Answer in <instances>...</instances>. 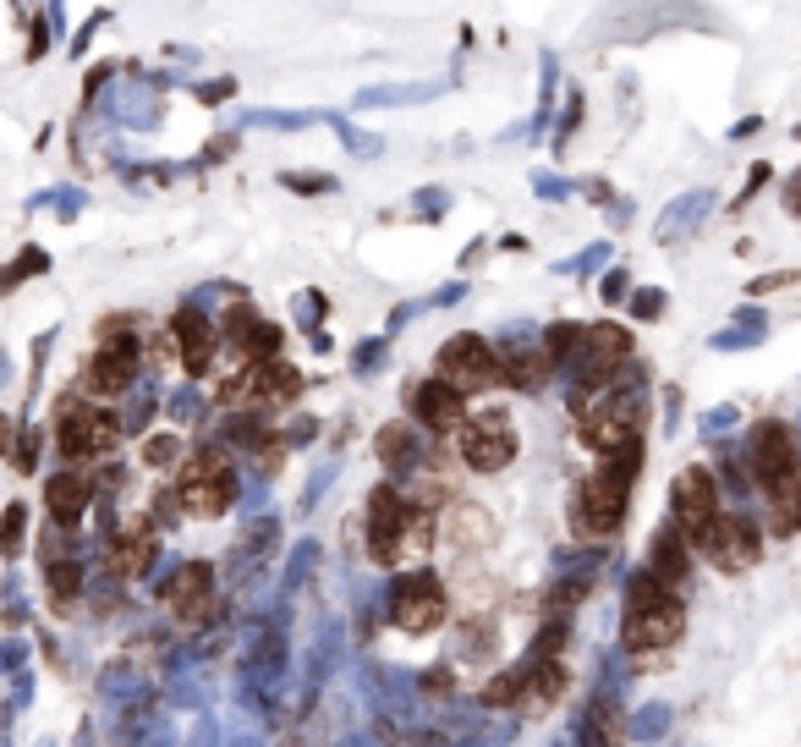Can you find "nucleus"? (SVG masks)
Instances as JSON below:
<instances>
[{"label":"nucleus","mask_w":801,"mask_h":747,"mask_svg":"<svg viewBox=\"0 0 801 747\" xmlns=\"http://www.w3.org/2000/svg\"><path fill=\"white\" fill-rule=\"evenodd\" d=\"M77 589H82V566H77V561H55V566H50V594L66 605Z\"/></svg>","instance_id":"obj_25"},{"label":"nucleus","mask_w":801,"mask_h":747,"mask_svg":"<svg viewBox=\"0 0 801 747\" xmlns=\"http://www.w3.org/2000/svg\"><path fill=\"white\" fill-rule=\"evenodd\" d=\"M444 621V594L439 583L423 571V577H401L396 583V627L401 632H434Z\"/></svg>","instance_id":"obj_10"},{"label":"nucleus","mask_w":801,"mask_h":747,"mask_svg":"<svg viewBox=\"0 0 801 747\" xmlns=\"http://www.w3.org/2000/svg\"><path fill=\"white\" fill-rule=\"evenodd\" d=\"M566 666L560 659H539V666H532L527 677H521V709L527 714H544V709H555V698L566 693Z\"/></svg>","instance_id":"obj_16"},{"label":"nucleus","mask_w":801,"mask_h":747,"mask_svg":"<svg viewBox=\"0 0 801 747\" xmlns=\"http://www.w3.org/2000/svg\"><path fill=\"white\" fill-rule=\"evenodd\" d=\"M423 687H428V693H444V687H451V671H428Z\"/></svg>","instance_id":"obj_31"},{"label":"nucleus","mask_w":801,"mask_h":747,"mask_svg":"<svg viewBox=\"0 0 801 747\" xmlns=\"http://www.w3.org/2000/svg\"><path fill=\"white\" fill-rule=\"evenodd\" d=\"M439 379L451 390H489L500 379V352L478 336H456L439 352Z\"/></svg>","instance_id":"obj_7"},{"label":"nucleus","mask_w":801,"mask_h":747,"mask_svg":"<svg viewBox=\"0 0 801 747\" xmlns=\"http://www.w3.org/2000/svg\"><path fill=\"white\" fill-rule=\"evenodd\" d=\"M379 456H385V462H412V456H417V435H412L406 424H390V429L379 435Z\"/></svg>","instance_id":"obj_24"},{"label":"nucleus","mask_w":801,"mask_h":747,"mask_svg":"<svg viewBox=\"0 0 801 747\" xmlns=\"http://www.w3.org/2000/svg\"><path fill=\"white\" fill-rule=\"evenodd\" d=\"M620 736H626V720H620L609 698H598L582 720V747H620Z\"/></svg>","instance_id":"obj_21"},{"label":"nucleus","mask_w":801,"mask_h":747,"mask_svg":"<svg viewBox=\"0 0 801 747\" xmlns=\"http://www.w3.org/2000/svg\"><path fill=\"white\" fill-rule=\"evenodd\" d=\"M637 429H643V401L632 390H609L582 418V446L598 456H620L626 446H637Z\"/></svg>","instance_id":"obj_3"},{"label":"nucleus","mask_w":801,"mask_h":747,"mask_svg":"<svg viewBox=\"0 0 801 747\" xmlns=\"http://www.w3.org/2000/svg\"><path fill=\"white\" fill-rule=\"evenodd\" d=\"M209 589H215V571L204 566V561H193V566H182L165 583V605L182 616V621H198L204 610H209Z\"/></svg>","instance_id":"obj_14"},{"label":"nucleus","mask_w":801,"mask_h":747,"mask_svg":"<svg viewBox=\"0 0 801 747\" xmlns=\"http://www.w3.org/2000/svg\"><path fill=\"white\" fill-rule=\"evenodd\" d=\"M686 627V605L675 589L654 583L643 571L637 583L626 589V648H670Z\"/></svg>","instance_id":"obj_2"},{"label":"nucleus","mask_w":801,"mask_h":747,"mask_svg":"<svg viewBox=\"0 0 801 747\" xmlns=\"http://www.w3.org/2000/svg\"><path fill=\"white\" fill-rule=\"evenodd\" d=\"M176 456V435H154L148 446H143V462H154V467H165Z\"/></svg>","instance_id":"obj_27"},{"label":"nucleus","mask_w":801,"mask_h":747,"mask_svg":"<svg viewBox=\"0 0 801 747\" xmlns=\"http://www.w3.org/2000/svg\"><path fill=\"white\" fill-rule=\"evenodd\" d=\"M88 501H94V484H88L82 473H55V478L44 484V506H50L61 523L82 517V512H88Z\"/></svg>","instance_id":"obj_18"},{"label":"nucleus","mask_w":801,"mask_h":747,"mask_svg":"<svg viewBox=\"0 0 801 747\" xmlns=\"http://www.w3.org/2000/svg\"><path fill=\"white\" fill-rule=\"evenodd\" d=\"M483 704L489 709H505V704H521V677H494L483 687Z\"/></svg>","instance_id":"obj_26"},{"label":"nucleus","mask_w":801,"mask_h":747,"mask_svg":"<svg viewBox=\"0 0 801 747\" xmlns=\"http://www.w3.org/2000/svg\"><path fill=\"white\" fill-rule=\"evenodd\" d=\"M412 412L434 429V435H451V429H462L467 424V407H462V390H451L444 379H428V385H417L412 390Z\"/></svg>","instance_id":"obj_13"},{"label":"nucleus","mask_w":801,"mask_h":747,"mask_svg":"<svg viewBox=\"0 0 801 747\" xmlns=\"http://www.w3.org/2000/svg\"><path fill=\"white\" fill-rule=\"evenodd\" d=\"M61 451L77 462V456H94V451H111L121 424L111 418V412H94V407H82V401H66L61 407Z\"/></svg>","instance_id":"obj_8"},{"label":"nucleus","mask_w":801,"mask_h":747,"mask_svg":"<svg viewBox=\"0 0 801 747\" xmlns=\"http://www.w3.org/2000/svg\"><path fill=\"white\" fill-rule=\"evenodd\" d=\"M643 462V446H626L620 456H609L604 473H593L577 489V539H615L626 523V501H632V473Z\"/></svg>","instance_id":"obj_1"},{"label":"nucleus","mask_w":801,"mask_h":747,"mask_svg":"<svg viewBox=\"0 0 801 747\" xmlns=\"http://www.w3.org/2000/svg\"><path fill=\"white\" fill-rule=\"evenodd\" d=\"M670 528L697 550V539L720 523V484H714V473L708 467H686L681 478H675V489H670Z\"/></svg>","instance_id":"obj_5"},{"label":"nucleus","mask_w":801,"mask_h":747,"mask_svg":"<svg viewBox=\"0 0 801 747\" xmlns=\"http://www.w3.org/2000/svg\"><path fill=\"white\" fill-rule=\"evenodd\" d=\"M462 456H467V467H478V473H500V467L516 456L511 424H505V418H467V424H462Z\"/></svg>","instance_id":"obj_9"},{"label":"nucleus","mask_w":801,"mask_h":747,"mask_svg":"<svg viewBox=\"0 0 801 747\" xmlns=\"http://www.w3.org/2000/svg\"><path fill=\"white\" fill-rule=\"evenodd\" d=\"M632 358V336L620 324H593L587 330V347H582V369H587V390L609 385V374Z\"/></svg>","instance_id":"obj_12"},{"label":"nucleus","mask_w":801,"mask_h":747,"mask_svg":"<svg viewBox=\"0 0 801 747\" xmlns=\"http://www.w3.org/2000/svg\"><path fill=\"white\" fill-rule=\"evenodd\" d=\"M7 440H12V435H7V418H0V456H7Z\"/></svg>","instance_id":"obj_32"},{"label":"nucleus","mask_w":801,"mask_h":747,"mask_svg":"<svg viewBox=\"0 0 801 747\" xmlns=\"http://www.w3.org/2000/svg\"><path fill=\"white\" fill-rule=\"evenodd\" d=\"M697 555H708L720 571H747V566H758V555H763V533H758V523L725 517V512H720V523L697 539Z\"/></svg>","instance_id":"obj_6"},{"label":"nucleus","mask_w":801,"mask_h":747,"mask_svg":"<svg viewBox=\"0 0 801 747\" xmlns=\"http://www.w3.org/2000/svg\"><path fill=\"white\" fill-rule=\"evenodd\" d=\"M17 539H23V506H12V512H7V528H0V550L12 555V550H17Z\"/></svg>","instance_id":"obj_28"},{"label":"nucleus","mask_w":801,"mask_h":747,"mask_svg":"<svg viewBox=\"0 0 801 747\" xmlns=\"http://www.w3.org/2000/svg\"><path fill=\"white\" fill-rule=\"evenodd\" d=\"M550 358L544 352H532V347H516V352H500V379L516 385V390H539L550 379Z\"/></svg>","instance_id":"obj_20"},{"label":"nucleus","mask_w":801,"mask_h":747,"mask_svg":"<svg viewBox=\"0 0 801 747\" xmlns=\"http://www.w3.org/2000/svg\"><path fill=\"white\" fill-rule=\"evenodd\" d=\"M785 209H790V215L801 220V171H796V177L785 182Z\"/></svg>","instance_id":"obj_30"},{"label":"nucleus","mask_w":801,"mask_h":747,"mask_svg":"<svg viewBox=\"0 0 801 747\" xmlns=\"http://www.w3.org/2000/svg\"><path fill=\"white\" fill-rule=\"evenodd\" d=\"M686 555H692V544L675 528H664L654 539V550H648V577H654V583H664V589H675L681 577H686Z\"/></svg>","instance_id":"obj_19"},{"label":"nucleus","mask_w":801,"mask_h":747,"mask_svg":"<svg viewBox=\"0 0 801 747\" xmlns=\"http://www.w3.org/2000/svg\"><path fill=\"white\" fill-rule=\"evenodd\" d=\"M582 347H587V324H550V336H544V358L550 363L582 358Z\"/></svg>","instance_id":"obj_23"},{"label":"nucleus","mask_w":801,"mask_h":747,"mask_svg":"<svg viewBox=\"0 0 801 747\" xmlns=\"http://www.w3.org/2000/svg\"><path fill=\"white\" fill-rule=\"evenodd\" d=\"M176 347H182V369L188 374H209V363H215V330L204 324V313H176Z\"/></svg>","instance_id":"obj_15"},{"label":"nucleus","mask_w":801,"mask_h":747,"mask_svg":"<svg viewBox=\"0 0 801 747\" xmlns=\"http://www.w3.org/2000/svg\"><path fill=\"white\" fill-rule=\"evenodd\" d=\"M231 494H236V484H231L225 451H215V446H204V451L188 462V473L176 478V506H182V512H198V517L225 512Z\"/></svg>","instance_id":"obj_4"},{"label":"nucleus","mask_w":801,"mask_h":747,"mask_svg":"<svg viewBox=\"0 0 801 747\" xmlns=\"http://www.w3.org/2000/svg\"><path fill=\"white\" fill-rule=\"evenodd\" d=\"M406 528H412V512L401 506V494L374 489V501H369V550H374V561L390 566L401 555V544H406Z\"/></svg>","instance_id":"obj_11"},{"label":"nucleus","mask_w":801,"mask_h":747,"mask_svg":"<svg viewBox=\"0 0 801 747\" xmlns=\"http://www.w3.org/2000/svg\"><path fill=\"white\" fill-rule=\"evenodd\" d=\"M779 286H796V270H785V275H763V281H752V297H763V292H779Z\"/></svg>","instance_id":"obj_29"},{"label":"nucleus","mask_w":801,"mask_h":747,"mask_svg":"<svg viewBox=\"0 0 801 747\" xmlns=\"http://www.w3.org/2000/svg\"><path fill=\"white\" fill-rule=\"evenodd\" d=\"M148 561H154V539H148L143 528H138L132 539H121V544L111 550V571H116V577H138V571H143Z\"/></svg>","instance_id":"obj_22"},{"label":"nucleus","mask_w":801,"mask_h":747,"mask_svg":"<svg viewBox=\"0 0 801 747\" xmlns=\"http://www.w3.org/2000/svg\"><path fill=\"white\" fill-rule=\"evenodd\" d=\"M132 369H138V358H127V352H94V363H88V374H82V390L100 396V401H111V396L127 390Z\"/></svg>","instance_id":"obj_17"}]
</instances>
